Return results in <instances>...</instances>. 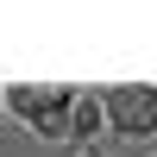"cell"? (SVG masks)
Listing matches in <instances>:
<instances>
[{"instance_id": "obj_3", "label": "cell", "mask_w": 157, "mask_h": 157, "mask_svg": "<svg viewBox=\"0 0 157 157\" xmlns=\"http://www.w3.org/2000/svg\"><path fill=\"white\" fill-rule=\"evenodd\" d=\"M101 126V101H75L69 107V132H94Z\"/></svg>"}, {"instance_id": "obj_2", "label": "cell", "mask_w": 157, "mask_h": 157, "mask_svg": "<svg viewBox=\"0 0 157 157\" xmlns=\"http://www.w3.org/2000/svg\"><path fill=\"white\" fill-rule=\"evenodd\" d=\"M107 113L120 132H151L157 126V88H113L107 94Z\"/></svg>"}, {"instance_id": "obj_1", "label": "cell", "mask_w": 157, "mask_h": 157, "mask_svg": "<svg viewBox=\"0 0 157 157\" xmlns=\"http://www.w3.org/2000/svg\"><path fill=\"white\" fill-rule=\"evenodd\" d=\"M13 107H19L44 138H57V132H69V107H75V101L63 94V88H44V94H38V88H19V94H13Z\"/></svg>"}]
</instances>
